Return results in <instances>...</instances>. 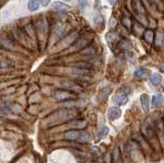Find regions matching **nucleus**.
<instances>
[{
	"mask_svg": "<svg viewBox=\"0 0 164 163\" xmlns=\"http://www.w3.org/2000/svg\"><path fill=\"white\" fill-rule=\"evenodd\" d=\"M34 27L36 31V38L39 40L40 43H44L46 40V37L48 35L49 31V24L47 18L44 14H39L35 20L33 21Z\"/></svg>",
	"mask_w": 164,
	"mask_h": 163,
	"instance_id": "nucleus-1",
	"label": "nucleus"
},
{
	"mask_svg": "<svg viewBox=\"0 0 164 163\" xmlns=\"http://www.w3.org/2000/svg\"><path fill=\"white\" fill-rule=\"evenodd\" d=\"M0 48L7 51L15 50L14 39L12 38L11 34H8L6 32L0 33Z\"/></svg>",
	"mask_w": 164,
	"mask_h": 163,
	"instance_id": "nucleus-2",
	"label": "nucleus"
},
{
	"mask_svg": "<svg viewBox=\"0 0 164 163\" xmlns=\"http://www.w3.org/2000/svg\"><path fill=\"white\" fill-rule=\"evenodd\" d=\"M21 26H22L26 36H27L28 39H29L31 42H34V41L37 39V38H36V31H35V27H34V23L31 18L25 19L23 24Z\"/></svg>",
	"mask_w": 164,
	"mask_h": 163,
	"instance_id": "nucleus-3",
	"label": "nucleus"
},
{
	"mask_svg": "<svg viewBox=\"0 0 164 163\" xmlns=\"http://www.w3.org/2000/svg\"><path fill=\"white\" fill-rule=\"evenodd\" d=\"M65 32V26L62 23H56L51 28V37L53 41H58Z\"/></svg>",
	"mask_w": 164,
	"mask_h": 163,
	"instance_id": "nucleus-4",
	"label": "nucleus"
},
{
	"mask_svg": "<svg viewBox=\"0 0 164 163\" xmlns=\"http://www.w3.org/2000/svg\"><path fill=\"white\" fill-rule=\"evenodd\" d=\"M77 37H78V33L77 32H71L69 35H67L66 37L64 38L63 40L61 41V47L62 48H65V47H68V46L74 44L77 40Z\"/></svg>",
	"mask_w": 164,
	"mask_h": 163,
	"instance_id": "nucleus-5",
	"label": "nucleus"
},
{
	"mask_svg": "<svg viewBox=\"0 0 164 163\" xmlns=\"http://www.w3.org/2000/svg\"><path fill=\"white\" fill-rule=\"evenodd\" d=\"M121 116V110L117 107H111L108 110V118L109 120L114 121L116 119H118Z\"/></svg>",
	"mask_w": 164,
	"mask_h": 163,
	"instance_id": "nucleus-6",
	"label": "nucleus"
},
{
	"mask_svg": "<svg viewBox=\"0 0 164 163\" xmlns=\"http://www.w3.org/2000/svg\"><path fill=\"white\" fill-rule=\"evenodd\" d=\"M75 95L67 90H58L56 92V99L58 101H66L69 99H73Z\"/></svg>",
	"mask_w": 164,
	"mask_h": 163,
	"instance_id": "nucleus-7",
	"label": "nucleus"
},
{
	"mask_svg": "<svg viewBox=\"0 0 164 163\" xmlns=\"http://www.w3.org/2000/svg\"><path fill=\"white\" fill-rule=\"evenodd\" d=\"M89 43V40L86 39V38H80V39H77L76 42L73 45V50H83L88 45Z\"/></svg>",
	"mask_w": 164,
	"mask_h": 163,
	"instance_id": "nucleus-8",
	"label": "nucleus"
},
{
	"mask_svg": "<svg viewBox=\"0 0 164 163\" xmlns=\"http://www.w3.org/2000/svg\"><path fill=\"white\" fill-rule=\"evenodd\" d=\"M114 102H115V104L118 105V106H122V105L126 104V102H127V94H123V92L117 94L115 97H114Z\"/></svg>",
	"mask_w": 164,
	"mask_h": 163,
	"instance_id": "nucleus-9",
	"label": "nucleus"
},
{
	"mask_svg": "<svg viewBox=\"0 0 164 163\" xmlns=\"http://www.w3.org/2000/svg\"><path fill=\"white\" fill-rule=\"evenodd\" d=\"M51 7L53 9L56 10V11H66V10L69 8V5L64 3V2H61V1H56L51 4Z\"/></svg>",
	"mask_w": 164,
	"mask_h": 163,
	"instance_id": "nucleus-10",
	"label": "nucleus"
},
{
	"mask_svg": "<svg viewBox=\"0 0 164 163\" xmlns=\"http://www.w3.org/2000/svg\"><path fill=\"white\" fill-rule=\"evenodd\" d=\"M140 104H142V108L145 112L149 111V106H150V97L148 94H142L140 95Z\"/></svg>",
	"mask_w": 164,
	"mask_h": 163,
	"instance_id": "nucleus-11",
	"label": "nucleus"
},
{
	"mask_svg": "<svg viewBox=\"0 0 164 163\" xmlns=\"http://www.w3.org/2000/svg\"><path fill=\"white\" fill-rule=\"evenodd\" d=\"M39 6H40V0H29L27 4L28 10L31 12H34L38 10Z\"/></svg>",
	"mask_w": 164,
	"mask_h": 163,
	"instance_id": "nucleus-12",
	"label": "nucleus"
},
{
	"mask_svg": "<svg viewBox=\"0 0 164 163\" xmlns=\"http://www.w3.org/2000/svg\"><path fill=\"white\" fill-rule=\"evenodd\" d=\"M77 141L79 143H88L90 141V136L87 133H85V131H81V133H79Z\"/></svg>",
	"mask_w": 164,
	"mask_h": 163,
	"instance_id": "nucleus-13",
	"label": "nucleus"
},
{
	"mask_svg": "<svg viewBox=\"0 0 164 163\" xmlns=\"http://www.w3.org/2000/svg\"><path fill=\"white\" fill-rule=\"evenodd\" d=\"M78 136H79V131L77 130H70L65 133V138L67 139H70V141H75V139H77Z\"/></svg>",
	"mask_w": 164,
	"mask_h": 163,
	"instance_id": "nucleus-14",
	"label": "nucleus"
},
{
	"mask_svg": "<svg viewBox=\"0 0 164 163\" xmlns=\"http://www.w3.org/2000/svg\"><path fill=\"white\" fill-rule=\"evenodd\" d=\"M150 80L154 85H158L161 83V81H162V77H161V75H159L158 73H154L152 76H151Z\"/></svg>",
	"mask_w": 164,
	"mask_h": 163,
	"instance_id": "nucleus-15",
	"label": "nucleus"
},
{
	"mask_svg": "<svg viewBox=\"0 0 164 163\" xmlns=\"http://www.w3.org/2000/svg\"><path fill=\"white\" fill-rule=\"evenodd\" d=\"M144 37H145V40L147 41V42L152 43V42H153V40H154V32H153L152 30L146 31Z\"/></svg>",
	"mask_w": 164,
	"mask_h": 163,
	"instance_id": "nucleus-16",
	"label": "nucleus"
},
{
	"mask_svg": "<svg viewBox=\"0 0 164 163\" xmlns=\"http://www.w3.org/2000/svg\"><path fill=\"white\" fill-rule=\"evenodd\" d=\"M64 87H66L68 89H71L73 91H81L82 90V87L79 86V85L76 83H68L66 85H64Z\"/></svg>",
	"mask_w": 164,
	"mask_h": 163,
	"instance_id": "nucleus-17",
	"label": "nucleus"
},
{
	"mask_svg": "<svg viewBox=\"0 0 164 163\" xmlns=\"http://www.w3.org/2000/svg\"><path fill=\"white\" fill-rule=\"evenodd\" d=\"M163 103V99L162 97H161L160 94H157V95H154V97H152V105L155 106V107H157V106H160L161 104Z\"/></svg>",
	"mask_w": 164,
	"mask_h": 163,
	"instance_id": "nucleus-18",
	"label": "nucleus"
},
{
	"mask_svg": "<svg viewBox=\"0 0 164 163\" xmlns=\"http://www.w3.org/2000/svg\"><path fill=\"white\" fill-rule=\"evenodd\" d=\"M95 48L92 46H86L81 50V54H83V56H92V54H95Z\"/></svg>",
	"mask_w": 164,
	"mask_h": 163,
	"instance_id": "nucleus-19",
	"label": "nucleus"
},
{
	"mask_svg": "<svg viewBox=\"0 0 164 163\" xmlns=\"http://www.w3.org/2000/svg\"><path fill=\"white\" fill-rule=\"evenodd\" d=\"M108 133H109V128L107 127V126H104V127H101L100 130L98 131V138L104 139Z\"/></svg>",
	"mask_w": 164,
	"mask_h": 163,
	"instance_id": "nucleus-20",
	"label": "nucleus"
},
{
	"mask_svg": "<svg viewBox=\"0 0 164 163\" xmlns=\"http://www.w3.org/2000/svg\"><path fill=\"white\" fill-rule=\"evenodd\" d=\"M146 70L144 68H139V69H137L134 71V76L135 77H137V78H140V77H144L145 76V74H146Z\"/></svg>",
	"mask_w": 164,
	"mask_h": 163,
	"instance_id": "nucleus-21",
	"label": "nucleus"
},
{
	"mask_svg": "<svg viewBox=\"0 0 164 163\" xmlns=\"http://www.w3.org/2000/svg\"><path fill=\"white\" fill-rule=\"evenodd\" d=\"M88 4V0H78V5L81 9H84Z\"/></svg>",
	"mask_w": 164,
	"mask_h": 163,
	"instance_id": "nucleus-22",
	"label": "nucleus"
},
{
	"mask_svg": "<svg viewBox=\"0 0 164 163\" xmlns=\"http://www.w3.org/2000/svg\"><path fill=\"white\" fill-rule=\"evenodd\" d=\"M11 111L15 114H19L22 112V108H21V106H19V105H14L11 108Z\"/></svg>",
	"mask_w": 164,
	"mask_h": 163,
	"instance_id": "nucleus-23",
	"label": "nucleus"
},
{
	"mask_svg": "<svg viewBox=\"0 0 164 163\" xmlns=\"http://www.w3.org/2000/svg\"><path fill=\"white\" fill-rule=\"evenodd\" d=\"M123 24H124L125 27L130 28L131 27V21H130V19H129V18H124V19H123Z\"/></svg>",
	"mask_w": 164,
	"mask_h": 163,
	"instance_id": "nucleus-24",
	"label": "nucleus"
},
{
	"mask_svg": "<svg viewBox=\"0 0 164 163\" xmlns=\"http://www.w3.org/2000/svg\"><path fill=\"white\" fill-rule=\"evenodd\" d=\"M50 1H51V0H40V4L42 5L43 7H46V6H48V5H49Z\"/></svg>",
	"mask_w": 164,
	"mask_h": 163,
	"instance_id": "nucleus-25",
	"label": "nucleus"
},
{
	"mask_svg": "<svg viewBox=\"0 0 164 163\" xmlns=\"http://www.w3.org/2000/svg\"><path fill=\"white\" fill-rule=\"evenodd\" d=\"M108 1H109V3H110V4L114 5V4H115V2H116V0H108Z\"/></svg>",
	"mask_w": 164,
	"mask_h": 163,
	"instance_id": "nucleus-26",
	"label": "nucleus"
},
{
	"mask_svg": "<svg viewBox=\"0 0 164 163\" xmlns=\"http://www.w3.org/2000/svg\"><path fill=\"white\" fill-rule=\"evenodd\" d=\"M64 1H70V0H64Z\"/></svg>",
	"mask_w": 164,
	"mask_h": 163,
	"instance_id": "nucleus-27",
	"label": "nucleus"
}]
</instances>
